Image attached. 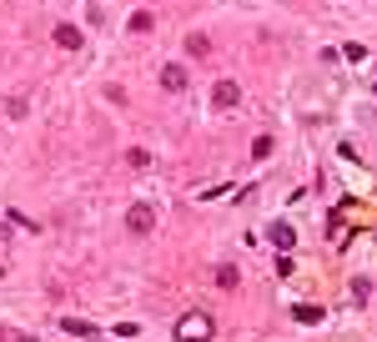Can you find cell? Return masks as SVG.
<instances>
[{
  "label": "cell",
  "instance_id": "obj_10",
  "mask_svg": "<svg viewBox=\"0 0 377 342\" xmlns=\"http://www.w3.org/2000/svg\"><path fill=\"white\" fill-rule=\"evenodd\" d=\"M146 31H151V15L136 10V15H131V35H146Z\"/></svg>",
  "mask_w": 377,
  "mask_h": 342
},
{
  "label": "cell",
  "instance_id": "obj_6",
  "mask_svg": "<svg viewBox=\"0 0 377 342\" xmlns=\"http://www.w3.org/2000/svg\"><path fill=\"white\" fill-rule=\"evenodd\" d=\"M186 81H192L186 66H176V60H171V66H161V86H166V91H186Z\"/></svg>",
  "mask_w": 377,
  "mask_h": 342
},
{
  "label": "cell",
  "instance_id": "obj_3",
  "mask_svg": "<svg viewBox=\"0 0 377 342\" xmlns=\"http://www.w3.org/2000/svg\"><path fill=\"white\" fill-rule=\"evenodd\" d=\"M126 227H131V231H136V237H146V231H151V227H156V217H151V206H141V202H136L131 211H126Z\"/></svg>",
  "mask_w": 377,
  "mask_h": 342
},
{
  "label": "cell",
  "instance_id": "obj_9",
  "mask_svg": "<svg viewBox=\"0 0 377 342\" xmlns=\"http://www.w3.org/2000/svg\"><path fill=\"white\" fill-rule=\"evenodd\" d=\"M217 282H221V287H237V282H242V272H237L232 262H221V267H217Z\"/></svg>",
  "mask_w": 377,
  "mask_h": 342
},
{
  "label": "cell",
  "instance_id": "obj_8",
  "mask_svg": "<svg viewBox=\"0 0 377 342\" xmlns=\"http://www.w3.org/2000/svg\"><path fill=\"white\" fill-rule=\"evenodd\" d=\"M271 242H277V247H292V242H297V231H292L287 222H271Z\"/></svg>",
  "mask_w": 377,
  "mask_h": 342
},
{
  "label": "cell",
  "instance_id": "obj_1",
  "mask_svg": "<svg viewBox=\"0 0 377 342\" xmlns=\"http://www.w3.org/2000/svg\"><path fill=\"white\" fill-rule=\"evenodd\" d=\"M212 332H217V323L206 312H186L181 323H176V342H206Z\"/></svg>",
  "mask_w": 377,
  "mask_h": 342
},
{
  "label": "cell",
  "instance_id": "obj_13",
  "mask_svg": "<svg viewBox=\"0 0 377 342\" xmlns=\"http://www.w3.org/2000/svg\"><path fill=\"white\" fill-rule=\"evenodd\" d=\"M15 342H35V337H15Z\"/></svg>",
  "mask_w": 377,
  "mask_h": 342
},
{
  "label": "cell",
  "instance_id": "obj_4",
  "mask_svg": "<svg viewBox=\"0 0 377 342\" xmlns=\"http://www.w3.org/2000/svg\"><path fill=\"white\" fill-rule=\"evenodd\" d=\"M56 46H60V51H81V26L60 20V26H56Z\"/></svg>",
  "mask_w": 377,
  "mask_h": 342
},
{
  "label": "cell",
  "instance_id": "obj_12",
  "mask_svg": "<svg viewBox=\"0 0 377 342\" xmlns=\"http://www.w3.org/2000/svg\"><path fill=\"white\" fill-rule=\"evenodd\" d=\"M126 161H131L136 171H141V166H151V156H146V152H141V146H131V152H126Z\"/></svg>",
  "mask_w": 377,
  "mask_h": 342
},
{
  "label": "cell",
  "instance_id": "obj_11",
  "mask_svg": "<svg viewBox=\"0 0 377 342\" xmlns=\"http://www.w3.org/2000/svg\"><path fill=\"white\" fill-rule=\"evenodd\" d=\"M297 323H322V307H312V302L297 307Z\"/></svg>",
  "mask_w": 377,
  "mask_h": 342
},
{
  "label": "cell",
  "instance_id": "obj_2",
  "mask_svg": "<svg viewBox=\"0 0 377 342\" xmlns=\"http://www.w3.org/2000/svg\"><path fill=\"white\" fill-rule=\"evenodd\" d=\"M212 106H217V111L242 106V86H237V81H217V86H212Z\"/></svg>",
  "mask_w": 377,
  "mask_h": 342
},
{
  "label": "cell",
  "instance_id": "obj_5",
  "mask_svg": "<svg viewBox=\"0 0 377 342\" xmlns=\"http://www.w3.org/2000/svg\"><path fill=\"white\" fill-rule=\"evenodd\" d=\"M186 56H192V60H206V56H212V35H206V31H192V35H186Z\"/></svg>",
  "mask_w": 377,
  "mask_h": 342
},
{
  "label": "cell",
  "instance_id": "obj_7",
  "mask_svg": "<svg viewBox=\"0 0 377 342\" xmlns=\"http://www.w3.org/2000/svg\"><path fill=\"white\" fill-rule=\"evenodd\" d=\"M60 332H71V337H96V327L81 323V317H66V323H60Z\"/></svg>",
  "mask_w": 377,
  "mask_h": 342
}]
</instances>
